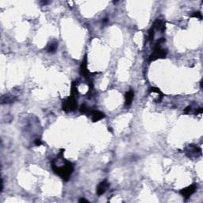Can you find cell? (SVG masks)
I'll list each match as a JSON object with an SVG mask.
<instances>
[{"label": "cell", "mask_w": 203, "mask_h": 203, "mask_svg": "<svg viewBox=\"0 0 203 203\" xmlns=\"http://www.w3.org/2000/svg\"><path fill=\"white\" fill-rule=\"evenodd\" d=\"M164 41H165L164 38H161V39L158 40L156 45H155V47L154 48L153 53L151 54V56L149 57L150 61H154V60H156L158 59L166 57V56H167V50L162 48L160 46L161 43L164 42Z\"/></svg>", "instance_id": "2"}, {"label": "cell", "mask_w": 203, "mask_h": 203, "mask_svg": "<svg viewBox=\"0 0 203 203\" xmlns=\"http://www.w3.org/2000/svg\"><path fill=\"white\" fill-rule=\"evenodd\" d=\"M41 144H42V142H41V141H40V139H37L36 141H35V144H36V145H38V146L40 145Z\"/></svg>", "instance_id": "12"}, {"label": "cell", "mask_w": 203, "mask_h": 203, "mask_svg": "<svg viewBox=\"0 0 203 203\" xmlns=\"http://www.w3.org/2000/svg\"><path fill=\"white\" fill-rule=\"evenodd\" d=\"M91 110H90V108L88 106H87L85 104H83L80 106V112L83 113V114H89Z\"/></svg>", "instance_id": "10"}, {"label": "cell", "mask_w": 203, "mask_h": 203, "mask_svg": "<svg viewBox=\"0 0 203 203\" xmlns=\"http://www.w3.org/2000/svg\"><path fill=\"white\" fill-rule=\"evenodd\" d=\"M133 97L134 93L133 91H129L128 92H126V96H125V98H126V106H128L131 105L133 99Z\"/></svg>", "instance_id": "8"}, {"label": "cell", "mask_w": 203, "mask_h": 203, "mask_svg": "<svg viewBox=\"0 0 203 203\" xmlns=\"http://www.w3.org/2000/svg\"><path fill=\"white\" fill-rule=\"evenodd\" d=\"M192 17H194V18H199L200 19H202V13H201L200 12H195V13L192 15Z\"/></svg>", "instance_id": "11"}, {"label": "cell", "mask_w": 203, "mask_h": 203, "mask_svg": "<svg viewBox=\"0 0 203 203\" xmlns=\"http://www.w3.org/2000/svg\"><path fill=\"white\" fill-rule=\"evenodd\" d=\"M89 114L91 116V119L93 121H98L105 117V114L103 113L98 111V110H91Z\"/></svg>", "instance_id": "5"}, {"label": "cell", "mask_w": 203, "mask_h": 203, "mask_svg": "<svg viewBox=\"0 0 203 203\" xmlns=\"http://www.w3.org/2000/svg\"><path fill=\"white\" fill-rule=\"evenodd\" d=\"M52 168H53V170L55 171V173L60 175L61 177V179H63L65 181H67L69 179L71 175L74 171L73 164L68 161H64V166H61V167H58L56 164L53 163Z\"/></svg>", "instance_id": "1"}, {"label": "cell", "mask_w": 203, "mask_h": 203, "mask_svg": "<svg viewBox=\"0 0 203 203\" xmlns=\"http://www.w3.org/2000/svg\"><path fill=\"white\" fill-rule=\"evenodd\" d=\"M76 106H77V102H76V99L74 96L69 97L68 99L63 102V106H62L63 110L66 112L75 110Z\"/></svg>", "instance_id": "3"}, {"label": "cell", "mask_w": 203, "mask_h": 203, "mask_svg": "<svg viewBox=\"0 0 203 203\" xmlns=\"http://www.w3.org/2000/svg\"><path fill=\"white\" fill-rule=\"evenodd\" d=\"M57 47H58V43L57 42H52L51 44H49L46 48V50L49 53H54L55 52L57 49Z\"/></svg>", "instance_id": "9"}, {"label": "cell", "mask_w": 203, "mask_h": 203, "mask_svg": "<svg viewBox=\"0 0 203 203\" xmlns=\"http://www.w3.org/2000/svg\"><path fill=\"white\" fill-rule=\"evenodd\" d=\"M79 202H88V201L86 200V199H83V198H81L79 200Z\"/></svg>", "instance_id": "13"}, {"label": "cell", "mask_w": 203, "mask_h": 203, "mask_svg": "<svg viewBox=\"0 0 203 203\" xmlns=\"http://www.w3.org/2000/svg\"><path fill=\"white\" fill-rule=\"evenodd\" d=\"M196 188H197L196 184L194 183V184L190 185V186H189V187H186V188H184V189H182V190L180 191V194H182V196H183V198H190V196H191V195L195 192Z\"/></svg>", "instance_id": "4"}, {"label": "cell", "mask_w": 203, "mask_h": 203, "mask_svg": "<svg viewBox=\"0 0 203 203\" xmlns=\"http://www.w3.org/2000/svg\"><path fill=\"white\" fill-rule=\"evenodd\" d=\"M108 187H109V183L106 180L103 181V182H100L98 187H97V194H98V195L103 194Z\"/></svg>", "instance_id": "6"}, {"label": "cell", "mask_w": 203, "mask_h": 203, "mask_svg": "<svg viewBox=\"0 0 203 203\" xmlns=\"http://www.w3.org/2000/svg\"><path fill=\"white\" fill-rule=\"evenodd\" d=\"M81 72H82V74L84 75L85 78H89L90 76V72L87 70V59L85 58L84 61L82 62V64H81Z\"/></svg>", "instance_id": "7"}]
</instances>
